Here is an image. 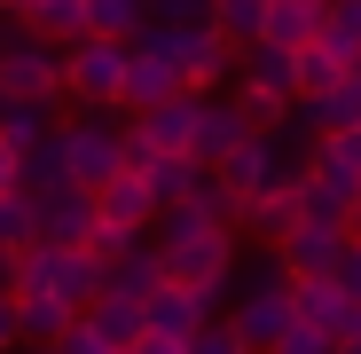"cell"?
Listing matches in <instances>:
<instances>
[{
	"label": "cell",
	"mask_w": 361,
	"mask_h": 354,
	"mask_svg": "<svg viewBox=\"0 0 361 354\" xmlns=\"http://www.w3.org/2000/svg\"><path fill=\"white\" fill-rule=\"evenodd\" d=\"M338 71H345V64H338V55H330L322 40H298V79H290V95H322Z\"/></svg>",
	"instance_id": "cell-26"
},
{
	"label": "cell",
	"mask_w": 361,
	"mask_h": 354,
	"mask_svg": "<svg viewBox=\"0 0 361 354\" xmlns=\"http://www.w3.org/2000/svg\"><path fill=\"white\" fill-rule=\"evenodd\" d=\"M212 173L235 189V205H244V197H259V189H275V182H283V150H275V134H259V126H252L244 142H235V150L212 165Z\"/></svg>",
	"instance_id": "cell-8"
},
{
	"label": "cell",
	"mask_w": 361,
	"mask_h": 354,
	"mask_svg": "<svg viewBox=\"0 0 361 354\" xmlns=\"http://www.w3.org/2000/svg\"><path fill=\"white\" fill-rule=\"evenodd\" d=\"M338 346H361V315H353V323H345V338H338Z\"/></svg>",
	"instance_id": "cell-34"
},
{
	"label": "cell",
	"mask_w": 361,
	"mask_h": 354,
	"mask_svg": "<svg viewBox=\"0 0 361 354\" xmlns=\"http://www.w3.org/2000/svg\"><path fill=\"white\" fill-rule=\"evenodd\" d=\"M0 189H16V150L0 142Z\"/></svg>",
	"instance_id": "cell-33"
},
{
	"label": "cell",
	"mask_w": 361,
	"mask_h": 354,
	"mask_svg": "<svg viewBox=\"0 0 361 354\" xmlns=\"http://www.w3.org/2000/svg\"><path fill=\"white\" fill-rule=\"evenodd\" d=\"M32 236H39V197H24V189H0V252L32 244Z\"/></svg>",
	"instance_id": "cell-25"
},
{
	"label": "cell",
	"mask_w": 361,
	"mask_h": 354,
	"mask_svg": "<svg viewBox=\"0 0 361 354\" xmlns=\"http://www.w3.org/2000/svg\"><path fill=\"white\" fill-rule=\"evenodd\" d=\"M94 236V189H55V197H39V244H87Z\"/></svg>",
	"instance_id": "cell-15"
},
{
	"label": "cell",
	"mask_w": 361,
	"mask_h": 354,
	"mask_svg": "<svg viewBox=\"0 0 361 354\" xmlns=\"http://www.w3.org/2000/svg\"><path fill=\"white\" fill-rule=\"evenodd\" d=\"M235 331H244V346H275V338L290 331V276H283V268L252 283V300L235 307Z\"/></svg>",
	"instance_id": "cell-10"
},
{
	"label": "cell",
	"mask_w": 361,
	"mask_h": 354,
	"mask_svg": "<svg viewBox=\"0 0 361 354\" xmlns=\"http://www.w3.org/2000/svg\"><path fill=\"white\" fill-rule=\"evenodd\" d=\"M314 16H322V0H259V40L298 47V40H314Z\"/></svg>",
	"instance_id": "cell-18"
},
{
	"label": "cell",
	"mask_w": 361,
	"mask_h": 354,
	"mask_svg": "<svg viewBox=\"0 0 361 354\" xmlns=\"http://www.w3.org/2000/svg\"><path fill=\"white\" fill-rule=\"evenodd\" d=\"M338 142H345V158L361 165V118H353V126H338Z\"/></svg>",
	"instance_id": "cell-32"
},
{
	"label": "cell",
	"mask_w": 361,
	"mask_h": 354,
	"mask_svg": "<svg viewBox=\"0 0 361 354\" xmlns=\"http://www.w3.org/2000/svg\"><path fill=\"white\" fill-rule=\"evenodd\" d=\"M0 283H8V252H0Z\"/></svg>",
	"instance_id": "cell-35"
},
{
	"label": "cell",
	"mask_w": 361,
	"mask_h": 354,
	"mask_svg": "<svg viewBox=\"0 0 361 354\" xmlns=\"http://www.w3.org/2000/svg\"><path fill=\"white\" fill-rule=\"evenodd\" d=\"M87 315H94V331H102L110 346H134V338H142V300H126V291H94Z\"/></svg>",
	"instance_id": "cell-22"
},
{
	"label": "cell",
	"mask_w": 361,
	"mask_h": 354,
	"mask_svg": "<svg viewBox=\"0 0 361 354\" xmlns=\"http://www.w3.org/2000/svg\"><path fill=\"white\" fill-rule=\"evenodd\" d=\"M298 102V118H307V126L314 134H338V126H353V118H361V64H345L322 95H290Z\"/></svg>",
	"instance_id": "cell-14"
},
{
	"label": "cell",
	"mask_w": 361,
	"mask_h": 354,
	"mask_svg": "<svg viewBox=\"0 0 361 354\" xmlns=\"http://www.w3.org/2000/svg\"><path fill=\"white\" fill-rule=\"evenodd\" d=\"M118 71H126V40H102V32L63 40V95H79L87 110L118 102Z\"/></svg>",
	"instance_id": "cell-3"
},
{
	"label": "cell",
	"mask_w": 361,
	"mask_h": 354,
	"mask_svg": "<svg viewBox=\"0 0 361 354\" xmlns=\"http://www.w3.org/2000/svg\"><path fill=\"white\" fill-rule=\"evenodd\" d=\"M0 346H16V291L0 283Z\"/></svg>",
	"instance_id": "cell-31"
},
{
	"label": "cell",
	"mask_w": 361,
	"mask_h": 354,
	"mask_svg": "<svg viewBox=\"0 0 361 354\" xmlns=\"http://www.w3.org/2000/svg\"><path fill=\"white\" fill-rule=\"evenodd\" d=\"M16 16H24V32H39V40H79V32H87V8H79V0H16Z\"/></svg>",
	"instance_id": "cell-21"
},
{
	"label": "cell",
	"mask_w": 361,
	"mask_h": 354,
	"mask_svg": "<svg viewBox=\"0 0 361 354\" xmlns=\"http://www.w3.org/2000/svg\"><path fill=\"white\" fill-rule=\"evenodd\" d=\"M16 189H24V197L71 189V165H63V142H55V134H39L32 150H16Z\"/></svg>",
	"instance_id": "cell-16"
},
{
	"label": "cell",
	"mask_w": 361,
	"mask_h": 354,
	"mask_svg": "<svg viewBox=\"0 0 361 354\" xmlns=\"http://www.w3.org/2000/svg\"><path fill=\"white\" fill-rule=\"evenodd\" d=\"M87 8V32H102V40H134V24L149 16V0H79Z\"/></svg>",
	"instance_id": "cell-24"
},
{
	"label": "cell",
	"mask_w": 361,
	"mask_h": 354,
	"mask_svg": "<svg viewBox=\"0 0 361 354\" xmlns=\"http://www.w3.org/2000/svg\"><path fill=\"white\" fill-rule=\"evenodd\" d=\"M165 95H180V71L157 64V55H142V47L126 40V71H118V102H110V110H149V102H165Z\"/></svg>",
	"instance_id": "cell-13"
},
{
	"label": "cell",
	"mask_w": 361,
	"mask_h": 354,
	"mask_svg": "<svg viewBox=\"0 0 361 354\" xmlns=\"http://www.w3.org/2000/svg\"><path fill=\"white\" fill-rule=\"evenodd\" d=\"M94 291H102V252H87V244H55V300L87 307Z\"/></svg>",
	"instance_id": "cell-17"
},
{
	"label": "cell",
	"mask_w": 361,
	"mask_h": 354,
	"mask_svg": "<svg viewBox=\"0 0 361 354\" xmlns=\"http://www.w3.org/2000/svg\"><path fill=\"white\" fill-rule=\"evenodd\" d=\"M314 40L338 55V64H361V0H322V16H314Z\"/></svg>",
	"instance_id": "cell-20"
},
{
	"label": "cell",
	"mask_w": 361,
	"mask_h": 354,
	"mask_svg": "<svg viewBox=\"0 0 361 354\" xmlns=\"http://www.w3.org/2000/svg\"><path fill=\"white\" fill-rule=\"evenodd\" d=\"M212 32H220V40H235V47L259 40V0H212Z\"/></svg>",
	"instance_id": "cell-27"
},
{
	"label": "cell",
	"mask_w": 361,
	"mask_h": 354,
	"mask_svg": "<svg viewBox=\"0 0 361 354\" xmlns=\"http://www.w3.org/2000/svg\"><path fill=\"white\" fill-rule=\"evenodd\" d=\"M157 260H165V283L220 291V283H228V268H235L228 220H197V228H173V236H157Z\"/></svg>",
	"instance_id": "cell-1"
},
{
	"label": "cell",
	"mask_w": 361,
	"mask_h": 354,
	"mask_svg": "<svg viewBox=\"0 0 361 354\" xmlns=\"http://www.w3.org/2000/svg\"><path fill=\"white\" fill-rule=\"evenodd\" d=\"M228 55H235V40H220L212 24H189V32H180V55H173V71H180V87L212 95V87L228 79Z\"/></svg>",
	"instance_id": "cell-12"
},
{
	"label": "cell",
	"mask_w": 361,
	"mask_h": 354,
	"mask_svg": "<svg viewBox=\"0 0 361 354\" xmlns=\"http://www.w3.org/2000/svg\"><path fill=\"white\" fill-rule=\"evenodd\" d=\"M212 315V291L197 283H149L142 291V354H189V331Z\"/></svg>",
	"instance_id": "cell-2"
},
{
	"label": "cell",
	"mask_w": 361,
	"mask_h": 354,
	"mask_svg": "<svg viewBox=\"0 0 361 354\" xmlns=\"http://www.w3.org/2000/svg\"><path fill=\"white\" fill-rule=\"evenodd\" d=\"M275 346H283V354H330V338H322L314 323H298V315H290V331H283Z\"/></svg>",
	"instance_id": "cell-30"
},
{
	"label": "cell",
	"mask_w": 361,
	"mask_h": 354,
	"mask_svg": "<svg viewBox=\"0 0 361 354\" xmlns=\"http://www.w3.org/2000/svg\"><path fill=\"white\" fill-rule=\"evenodd\" d=\"M290 315H298V323H314V331L338 346V338H345V323H353L361 307L338 291V276H290Z\"/></svg>",
	"instance_id": "cell-9"
},
{
	"label": "cell",
	"mask_w": 361,
	"mask_h": 354,
	"mask_svg": "<svg viewBox=\"0 0 361 354\" xmlns=\"http://www.w3.org/2000/svg\"><path fill=\"white\" fill-rule=\"evenodd\" d=\"M235 102H244L252 126H283V110H290V95H283V87H267V79H244V95H235Z\"/></svg>",
	"instance_id": "cell-28"
},
{
	"label": "cell",
	"mask_w": 361,
	"mask_h": 354,
	"mask_svg": "<svg viewBox=\"0 0 361 354\" xmlns=\"http://www.w3.org/2000/svg\"><path fill=\"white\" fill-rule=\"evenodd\" d=\"M47 134V102H24V95H0V142L8 150H32Z\"/></svg>",
	"instance_id": "cell-23"
},
{
	"label": "cell",
	"mask_w": 361,
	"mask_h": 354,
	"mask_svg": "<svg viewBox=\"0 0 361 354\" xmlns=\"http://www.w3.org/2000/svg\"><path fill=\"white\" fill-rule=\"evenodd\" d=\"M0 95H24V102H55L63 95V55L39 32H8L0 40Z\"/></svg>",
	"instance_id": "cell-4"
},
{
	"label": "cell",
	"mask_w": 361,
	"mask_h": 354,
	"mask_svg": "<svg viewBox=\"0 0 361 354\" xmlns=\"http://www.w3.org/2000/svg\"><path fill=\"white\" fill-rule=\"evenodd\" d=\"M189 354H244V331H235V323H212V315H204V323L189 331Z\"/></svg>",
	"instance_id": "cell-29"
},
{
	"label": "cell",
	"mask_w": 361,
	"mask_h": 354,
	"mask_svg": "<svg viewBox=\"0 0 361 354\" xmlns=\"http://www.w3.org/2000/svg\"><path fill=\"white\" fill-rule=\"evenodd\" d=\"M252 134V118H244V102H212V95H197V118H189V158H204V165H220L235 142Z\"/></svg>",
	"instance_id": "cell-11"
},
{
	"label": "cell",
	"mask_w": 361,
	"mask_h": 354,
	"mask_svg": "<svg viewBox=\"0 0 361 354\" xmlns=\"http://www.w3.org/2000/svg\"><path fill=\"white\" fill-rule=\"evenodd\" d=\"M79 307L71 300H55V291H16V338H39V346H55V331H63Z\"/></svg>",
	"instance_id": "cell-19"
},
{
	"label": "cell",
	"mask_w": 361,
	"mask_h": 354,
	"mask_svg": "<svg viewBox=\"0 0 361 354\" xmlns=\"http://www.w3.org/2000/svg\"><path fill=\"white\" fill-rule=\"evenodd\" d=\"M94 220H102V228H118V236H149V220H157L149 173H142V165L102 173V182H94Z\"/></svg>",
	"instance_id": "cell-5"
},
{
	"label": "cell",
	"mask_w": 361,
	"mask_h": 354,
	"mask_svg": "<svg viewBox=\"0 0 361 354\" xmlns=\"http://www.w3.org/2000/svg\"><path fill=\"white\" fill-rule=\"evenodd\" d=\"M338 252H345V228H338V220H290V228L275 236V268H283V276H330Z\"/></svg>",
	"instance_id": "cell-6"
},
{
	"label": "cell",
	"mask_w": 361,
	"mask_h": 354,
	"mask_svg": "<svg viewBox=\"0 0 361 354\" xmlns=\"http://www.w3.org/2000/svg\"><path fill=\"white\" fill-rule=\"evenodd\" d=\"M55 142H63V165H71V182H79V189H94L102 173L126 165V150H118V126H102V118H79V126H63Z\"/></svg>",
	"instance_id": "cell-7"
},
{
	"label": "cell",
	"mask_w": 361,
	"mask_h": 354,
	"mask_svg": "<svg viewBox=\"0 0 361 354\" xmlns=\"http://www.w3.org/2000/svg\"><path fill=\"white\" fill-rule=\"evenodd\" d=\"M0 8H16V0H0Z\"/></svg>",
	"instance_id": "cell-36"
}]
</instances>
